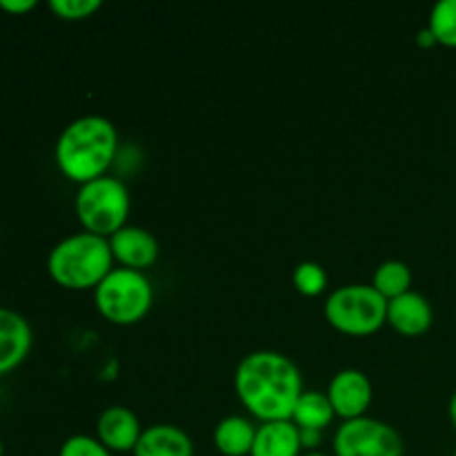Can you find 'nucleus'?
<instances>
[{
	"instance_id": "nucleus-1",
	"label": "nucleus",
	"mask_w": 456,
	"mask_h": 456,
	"mask_svg": "<svg viewBox=\"0 0 456 456\" xmlns=\"http://www.w3.org/2000/svg\"><path fill=\"white\" fill-rule=\"evenodd\" d=\"M239 401L261 423L289 421L297 401L305 392L298 365L274 350L249 352L234 372Z\"/></svg>"
},
{
	"instance_id": "nucleus-2",
	"label": "nucleus",
	"mask_w": 456,
	"mask_h": 456,
	"mask_svg": "<svg viewBox=\"0 0 456 456\" xmlns=\"http://www.w3.org/2000/svg\"><path fill=\"white\" fill-rule=\"evenodd\" d=\"M118 151V132L105 116L87 114L71 120L58 136L53 159L65 178L85 185L107 176Z\"/></svg>"
},
{
	"instance_id": "nucleus-3",
	"label": "nucleus",
	"mask_w": 456,
	"mask_h": 456,
	"mask_svg": "<svg viewBox=\"0 0 456 456\" xmlns=\"http://www.w3.org/2000/svg\"><path fill=\"white\" fill-rule=\"evenodd\" d=\"M114 270V254L110 239L78 232L65 236L52 248L47 256V272L56 285L71 292L96 289Z\"/></svg>"
},
{
	"instance_id": "nucleus-4",
	"label": "nucleus",
	"mask_w": 456,
	"mask_h": 456,
	"mask_svg": "<svg viewBox=\"0 0 456 456\" xmlns=\"http://www.w3.org/2000/svg\"><path fill=\"white\" fill-rule=\"evenodd\" d=\"M98 314L114 325H136L150 314L154 288L145 272L114 267L94 289Z\"/></svg>"
},
{
	"instance_id": "nucleus-5",
	"label": "nucleus",
	"mask_w": 456,
	"mask_h": 456,
	"mask_svg": "<svg viewBox=\"0 0 456 456\" xmlns=\"http://www.w3.org/2000/svg\"><path fill=\"white\" fill-rule=\"evenodd\" d=\"M325 321L347 337H372L387 323V301L365 283L341 285L323 305Z\"/></svg>"
},
{
	"instance_id": "nucleus-6",
	"label": "nucleus",
	"mask_w": 456,
	"mask_h": 456,
	"mask_svg": "<svg viewBox=\"0 0 456 456\" xmlns=\"http://www.w3.org/2000/svg\"><path fill=\"white\" fill-rule=\"evenodd\" d=\"M132 196L120 178L102 176L78 187L76 194V216L83 232L110 239L127 225Z\"/></svg>"
},
{
	"instance_id": "nucleus-7",
	"label": "nucleus",
	"mask_w": 456,
	"mask_h": 456,
	"mask_svg": "<svg viewBox=\"0 0 456 456\" xmlns=\"http://www.w3.org/2000/svg\"><path fill=\"white\" fill-rule=\"evenodd\" d=\"M403 450L396 428L372 417L343 421L332 441L334 456H403Z\"/></svg>"
},
{
	"instance_id": "nucleus-8",
	"label": "nucleus",
	"mask_w": 456,
	"mask_h": 456,
	"mask_svg": "<svg viewBox=\"0 0 456 456\" xmlns=\"http://www.w3.org/2000/svg\"><path fill=\"white\" fill-rule=\"evenodd\" d=\"M325 395H328L337 417H341L343 421H352V419L368 417V410L374 399V387L368 374L347 368L334 374Z\"/></svg>"
},
{
	"instance_id": "nucleus-9",
	"label": "nucleus",
	"mask_w": 456,
	"mask_h": 456,
	"mask_svg": "<svg viewBox=\"0 0 456 456\" xmlns=\"http://www.w3.org/2000/svg\"><path fill=\"white\" fill-rule=\"evenodd\" d=\"M110 248L120 267L136 272L150 270L160 256L159 239L150 230L136 225H125L123 230L110 236Z\"/></svg>"
},
{
	"instance_id": "nucleus-10",
	"label": "nucleus",
	"mask_w": 456,
	"mask_h": 456,
	"mask_svg": "<svg viewBox=\"0 0 456 456\" xmlns=\"http://www.w3.org/2000/svg\"><path fill=\"white\" fill-rule=\"evenodd\" d=\"M142 423L134 410L125 405H110L98 414L96 439L110 452H134L142 435Z\"/></svg>"
},
{
	"instance_id": "nucleus-11",
	"label": "nucleus",
	"mask_w": 456,
	"mask_h": 456,
	"mask_svg": "<svg viewBox=\"0 0 456 456\" xmlns=\"http://www.w3.org/2000/svg\"><path fill=\"white\" fill-rule=\"evenodd\" d=\"M34 346L29 321L9 307H0V377L25 363Z\"/></svg>"
},
{
	"instance_id": "nucleus-12",
	"label": "nucleus",
	"mask_w": 456,
	"mask_h": 456,
	"mask_svg": "<svg viewBox=\"0 0 456 456\" xmlns=\"http://www.w3.org/2000/svg\"><path fill=\"white\" fill-rule=\"evenodd\" d=\"M435 323L432 303L421 292L401 294L387 301V325L403 337H423Z\"/></svg>"
},
{
	"instance_id": "nucleus-13",
	"label": "nucleus",
	"mask_w": 456,
	"mask_h": 456,
	"mask_svg": "<svg viewBox=\"0 0 456 456\" xmlns=\"http://www.w3.org/2000/svg\"><path fill=\"white\" fill-rule=\"evenodd\" d=\"M134 456H194V441L183 428L156 423L142 430Z\"/></svg>"
},
{
	"instance_id": "nucleus-14",
	"label": "nucleus",
	"mask_w": 456,
	"mask_h": 456,
	"mask_svg": "<svg viewBox=\"0 0 456 456\" xmlns=\"http://www.w3.org/2000/svg\"><path fill=\"white\" fill-rule=\"evenodd\" d=\"M301 430L292 421L261 423L249 456H301Z\"/></svg>"
},
{
	"instance_id": "nucleus-15",
	"label": "nucleus",
	"mask_w": 456,
	"mask_h": 456,
	"mask_svg": "<svg viewBox=\"0 0 456 456\" xmlns=\"http://www.w3.org/2000/svg\"><path fill=\"white\" fill-rule=\"evenodd\" d=\"M258 426H254L248 417L230 414L221 419L214 428V445L221 456H249L256 439Z\"/></svg>"
},
{
	"instance_id": "nucleus-16",
	"label": "nucleus",
	"mask_w": 456,
	"mask_h": 456,
	"mask_svg": "<svg viewBox=\"0 0 456 456\" xmlns=\"http://www.w3.org/2000/svg\"><path fill=\"white\" fill-rule=\"evenodd\" d=\"M334 417H337V412H334L332 403H330L325 392L305 390L301 395V399L297 401V408H294L289 421H292L298 430L323 432L325 428L332 426Z\"/></svg>"
},
{
	"instance_id": "nucleus-17",
	"label": "nucleus",
	"mask_w": 456,
	"mask_h": 456,
	"mask_svg": "<svg viewBox=\"0 0 456 456\" xmlns=\"http://www.w3.org/2000/svg\"><path fill=\"white\" fill-rule=\"evenodd\" d=\"M370 285H372L386 301H392V298L401 297V294L412 289V270H410L408 263L390 258V261L381 263V265L377 267V272H374L372 276V283Z\"/></svg>"
},
{
	"instance_id": "nucleus-18",
	"label": "nucleus",
	"mask_w": 456,
	"mask_h": 456,
	"mask_svg": "<svg viewBox=\"0 0 456 456\" xmlns=\"http://www.w3.org/2000/svg\"><path fill=\"white\" fill-rule=\"evenodd\" d=\"M428 29L436 38V45L456 47V0H439L432 7Z\"/></svg>"
},
{
	"instance_id": "nucleus-19",
	"label": "nucleus",
	"mask_w": 456,
	"mask_h": 456,
	"mask_svg": "<svg viewBox=\"0 0 456 456\" xmlns=\"http://www.w3.org/2000/svg\"><path fill=\"white\" fill-rule=\"evenodd\" d=\"M292 285L297 288L298 294H303L307 298H314L328 289V272H325V267L321 263L303 261L294 267Z\"/></svg>"
},
{
	"instance_id": "nucleus-20",
	"label": "nucleus",
	"mask_w": 456,
	"mask_h": 456,
	"mask_svg": "<svg viewBox=\"0 0 456 456\" xmlns=\"http://www.w3.org/2000/svg\"><path fill=\"white\" fill-rule=\"evenodd\" d=\"M102 7L101 0H49V9L61 20H85Z\"/></svg>"
},
{
	"instance_id": "nucleus-21",
	"label": "nucleus",
	"mask_w": 456,
	"mask_h": 456,
	"mask_svg": "<svg viewBox=\"0 0 456 456\" xmlns=\"http://www.w3.org/2000/svg\"><path fill=\"white\" fill-rule=\"evenodd\" d=\"M58 456H114V452H110L96 436L74 435L61 445Z\"/></svg>"
},
{
	"instance_id": "nucleus-22",
	"label": "nucleus",
	"mask_w": 456,
	"mask_h": 456,
	"mask_svg": "<svg viewBox=\"0 0 456 456\" xmlns=\"http://www.w3.org/2000/svg\"><path fill=\"white\" fill-rule=\"evenodd\" d=\"M36 0H0V9L7 13H13V16H20V13L31 12L36 9Z\"/></svg>"
},
{
	"instance_id": "nucleus-23",
	"label": "nucleus",
	"mask_w": 456,
	"mask_h": 456,
	"mask_svg": "<svg viewBox=\"0 0 456 456\" xmlns=\"http://www.w3.org/2000/svg\"><path fill=\"white\" fill-rule=\"evenodd\" d=\"M321 439H323V435H321L319 430H301L303 452H316V448H319Z\"/></svg>"
},
{
	"instance_id": "nucleus-24",
	"label": "nucleus",
	"mask_w": 456,
	"mask_h": 456,
	"mask_svg": "<svg viewBox=\"0 0 456 456\" xmlns=\"http://www.w3.org/2000/svg\"><path fill=\"white\" fill-rule=\"evenodd\" d=\"M417 43H419V47H428V49H430V47H435V45H436V38H435V36H432V31L426 27V29H421L417 34Z\"/></svg>"
},
{
	"instance_id": "nucleus-25",
	"label": "nucleus",
	"mask_w": 456,
	"mask_h": 456,
	"mask_svg": "<svg viewBox=\"0 0 456 456\" xmlns=\"http://www.w3.org/2000/svg\"><path fill=\"white\" fill-rule=\"evenodd\" d=\"M448 414H450V423H452V428H454V432H456V392L452 395V399H450Z\"/></svg>"
},
{
	"instance_id": "nucleus-26",
	"label": "nucleus",
	"mask_w": 456,
	"mask_h": 456,
	"mask_svg": "<svg viewBox=\"0 0 456 456\" xmlns=\"http://www.w3.org/2000/svg\"><path fill=\"white\" fill-rule=\"evenodd\" d=\"M301 456H334V454H325V452H319V450H316V452H303Z\"/></svg>"
},
{
	"instance_id": "nucleus-27",
	"label": "nucleus",
	"mask_w": 456,
	"mask_h": 456,
	"mask_svg": "<svg viewBox=\"0 0 456 456\" xmlns=\"http://www.w3.org/2000/svg\"><path fill=\"white\" fill-rule=\"evenodd\" d=\"M0 456H4V444H3V439H0Z\"/></svg>"
},
{
	"instance_id": "nucleus-28",
	"label": "nucleus",
	"mask_w": 456,
	"mask_h": 456,
	"mask_svg": "<svg viewBox=\"0 0 456 456\" xmlns=\"http://www.w3.org/2000/svg\"><path fill=\"white\" fill-rule=\"evenodd\" d=\"M454 456H456V452H454Z\"/></svg>"
}]
</instances>
